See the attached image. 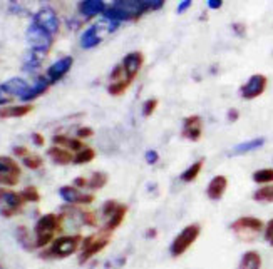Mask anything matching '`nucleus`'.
Returning a JSON list of instances; mask_svg holds the SVG:
<instances>
[{"label":"nucleus","instance_id":"6ab92c4d","mask_svg":"<svg viewBox=\"0 0 273 269\" xmlns=\"http://www.w3.org/2000/svg\"><path fill=\"white\" fill-rule=\"evenodd\" d=\"M101 42V34H99V25L96 23V25L89 27L86 32L82 34L81 37V47L82 49H93Z\"/></svg>","mask_w":273,"mask_h":269},{"label":"nucleus","instance_id":"4468645a","mask_svg":"<svg viewBox=\"0 0 273 269\" xmlns=\"http://www.w3.org/2000/svg\"><path fill=\"white\" fill-rule=\"evenodd\" d=\"M72 64H74V59H72V57H62V59H59V61L54 62L51 67H49V70H47V79L51 80V84L60 80V79H62V77L71 70Z\"/></svg>","mask_w":273,"mask_h":269},{"label":"nucleus","instance_id":"dca6fc26","mask_svg":"<svg viewBox=\"0 0 273 269\" xmlns=\"http://www.w3.org/2000/svg\"><path fill=\"white\" fill-rule=\"evenodd\" d=\"M226 187H228V179L224 176H215L210 181L208 187H206V194H208L210 199L218 201V199H221V197H223Z\"/></svg>","mask_w":273,"mask_h":269},{"label":"nucleus","instance_id":"a19ab883","mask_svg":"<svg viewBox=\"0 0 273 269\" xmlns=\"http://www.w3.org/2000/svg\"><path fill=\"white\" fill-rule=\"evenodd\" d=\"M238 117H240V112L236 109H230L228 111V121L230 122H236V121H238Z\"/></svg>","mask_w":273,"mask_h":269},{"label":"nucleus","instance_id":"7ed1b4c3","mask_svg":"<svg viewBox=\"0 0 273 269\" xmlns=\"http://www.w3.org/2000/svg\"><path fill=\"white\" fill-rule=\"evenodd\" d=\"M27 42L32 50L47 53L52 45V35L49 32H46L42 27H39L35 22H32L27 29Z\"/></svg>","mask_w":273,"mask_h":269},{"label":"nucleus","instance_id":"412c9836","mask_svg":"<svg viewBox=\"0 0 273 269\" xmlns=\"http://www.w3.org/2000/svg\"><path fill=\"white\" fill-rule=\"evenodd\" d=\"M238 269H262V256L257 251H246L241 256Z\"/></svg>","mask_w":273,"mask_h":269},{"label":"nucleus","instance_id":"2eb2a0df","mask_svg":"<svg viewBox=\"0 0 273 269\" xmlns=\"http://www.w3.org/2000/svg\"><path fill=\"white\" fill-rule=\"evenodd\" d=\"M2 89L7 95H17V97L22 99L29 92L30 86L24 79H20V77H12V79L2 84Z\"/></svg>","mask_w":273,"mask_h":269},{"label":"nucleus","instance_id":"cd10ccee","mask_svg":"<svg viewBox=\"0 0 273 269\" xmlns=\"http://www.w3.org/2000/svg\"><path fill=\"white\" fill-rule=\"evenodd\" d=\"M253 199L257 202H273V184L271 186H263L258 191H255Z\"/></svg>","mask_w":273,"mask_h":269},{"label":"nucleus","instance_id":"e433bc0d","mask_svg":"<svg viewBox=\"0 0 273 269\" xmlns=\"http://www.w3.org/2000/svg\"><path fill=\"white\" fill-rule=\"evenodd\" d=\"M265 239L266 241H273V219L268 221V224H266V228H265Z\"/></svg>","mask_w":273,"mask_h":269},{"label":"nucleus","instance_id":"58836bf2","mask_svg":"<svg viewBox=\"0 0 273 269\" xmlns=\"http://www.w3.org/2000/svg\"><path fill=\"white\" fill-rule=\"evenodd\" d=\"M191 0H183V2H179V5H178V9H176V12H178V14H183V12H186L188 9L191 7Z\"/></svg>","mask_w":273,"mask_h":269},{"label":"nucleus","instance_id":"39448f33","mask_svg":"<svg viewBox=\"0 0 273 269\" xmlns=\"http://www.w3.org/2000/svg\"><path fill=\"white\" fill-rule=\"evenodd\" d=\"M262 229H263V221L252 216L240 218L232 224V231H235L241 239H246V241L253 239Z\"/></svg>","mask_w":273,"mask_h":269},{"label":"nucleus","instance_id":"a211bd4d","mask_svg":"<svg viewBox=\"0 0 273 269\" xmlns=\"http://www.w3.org/2000/svg\"><path fill=\"white\" fill-rule=\"evenodd\" d=\"M49 86H51V80L49 79H46V77H39L37 82H35L34 86H30L29 92L24 95L22 100H24V102H30V100L37 99L39 95H42V94L47 91V89H49Z\"/></svg>","mask_w":273,"mask_h":269},{"label":"nucleus","instance_id":"b1692460","mask_svg":"<svg viewBox=\"0 0 273 269\" xmlns=\"http://www.w3.org/2000/svg\"><path fill=\"white\" fill-rule=\"evenodd\" d=\"M54 144H57L59 147H62V149H69V151H76V154L81 152L84 149V144L81 141L71 139V137H64V136H56V137H54Z\"/></svg>","mask_w":273,"mask_h":269},{"label":"nucleus","instance_id":"f03ea898","mask_svg":"<svg viewBox=\"0 0 273 269\" xmlns=\"http://www.w3.org/2000/svg\"><path fill=\"white\" fill-rule=\"evenodd\" d=\"M199 232H201V229H199L198 224L186 226V228L181 231L179 234L174 237V241L171 243L169 251H171L173 258H179V256H183L186 251L193 246V243L199 237Z\"/></svg>","mask_w":273,"mask_h":269},{"label":"nucleus","instance_id":"f704fd0d","mask_svg":"<svg viewBox=\"0 0 273 269\" xmlns=\"http://www.w3.org/2000/svg\"><path fill=\"white\" fill-rule=\"evenodd\" d=\"M156 107H157V99L146 100V102H144V107H143V114L146 116V117H149L156 111Z\"/></svg>","mask_w":273,"mask_h":269},{"label":"nucleus","instance_id":"1a4fd4ad","mask_svg":"<svg viewBox=\"0 0 273 269\" xmlns=\"http://www.w3.org/2000/svg\"><path fill=\"white\" fill-rule=\"evenodd\" d=\"M266 84H268V80H266V77H265V75H262V74H255V75H252L250 79H248V82L245 84V86L240 89L241 97L246 99V100L260 97V95H262V94L265 92Z\"/></svg>","mask_w":273,"mask_h":269},{"label":"nucleus","instance_id":"c9c22d12","mask_svg":"<svg viewBox=\"0 0 273 269\" xmlns=\"http://www.w3.org/2000/svg\"><path fill=\"white\" fill-rule=\"evenodd\" d=\"M157 159H160V155H157L156 151H148V152H146V163H148V164H151V166L156 164Z\"/></svg>","mask_w":273,"mask_h":269},{"label":"nucleus","instance_id":"c756f323","mask_svg":"<svg viewBox=\"0 0 273 269\" xmlns=\"http://www.w3.org/2000/svg\"><path fill=\"white\" fill-rule=\"evenodd\" d=\"M253 181L258 184L273 182V169H260L257 172H253Z\"/></svg>","mask_w":273,"mask_h":269},{"label":"nucleus","instance_id":"a878e982","mask_svg":"<svg viewBox=\"0 0 273 269\" xmlns=\"http://www.w3.org/2000/svg\"><path fill=\"white\" fill-rule=\"evenodd\" d=\"M203 163H204V160L199 159V160H196L195 164H191V166L183 172V174H181V181H183V182L195 181V179L199 176V172H201V169H203Z\"/></svg>","mask_w":273,"mask_h":269},{"label":"nucleus","instance_id":"7c9ffc66","mask_svg":"<svg viewBox=\"0 0 273 269\" xmlns=\"http://www.w3.org/2000/svg\"><path fill=\"white\" fill-rule=\"evenodd\" d=\"M129 86H131V82H129V80L112 82V84H109L107 92L111 94V95H123V94L127 91V87H129Z\"/></svg>","mask_w":273,"mask_h":269},{"label":"nucleus","instance_id":"9d476101","mask_svg":"<svg viewBox=\"0 0 273 269\" xmlns=\"http://www.w3.org/2000/svg\"><path fill=\"white\" fill-rule=\"evenodd\" d=\"M34 22L37 23L39 27L44 29L46 32H49L51 35L57 34L59 32V19H57V14L49 7H44L40 9L37 14L34 17Z\"/></svg>","mask_w":273,"mask_h":269},{"label":"nucleus","instance_id":"ea45409f","mask_svg":"<svg viewBox=\"0 0 273 269\" xmlns=\"http://www.w3.org/2000/svg\"><path fill=\"white\" fill-rule=\"evenodd\" d=\"M10 99L7 94L4 92V89H2V84H0V105H5V104H9L10 102Z\"/></svg>","mask_w":273,"mask_h":269},{"label":"nucleus","instance_id":"49530a36","mask_svg":"<svg viewBox=\"0 0 273 269\" xmlns=\"http://www.w3.org/2000/svg\"><path fill=\"white\" fill-rule=\"evenodd\" d=\"M156 234H157V231H156V229H149L146 236H148V237H154Z\"/></svg>","mask_w":273,"mask_h":269},{"label":"nucleus","instance_id":"0eeeda50","mask_svg":"<svg viewBox=\"0 0 273 269\" xmlns=\"http://www.w3.org/2000/svg\"><path fill=\"white\" fill-rule=\"evenodd\" d=\"M20 177V167L12 157L0 155V184L2 186H15Z\"/></svg>","mask_w":273,"mask_h":269},{"label":"nucleus","instance_id":"20e7f679","mask_svg":"<svg viewBox=\"0 0 273 269\" xmlns=\"http://www.w3.org/2000/svg\"><path fill=\"white\" fill-rule=\"evenodd\" d=\"M79 243H81V236H62L54 241L52 248L47 251V254L42 256H52V258H67V256L74 254Z\"/></svg>","mask_w":273,"mask_h":269},{"label":"nucleus","instance_id":"c03bdc74","mask_svg":"<svg viewBox=\"0 0 273 269\" xmlns=\"http://www.w3.org/2000/svg\"><path fill=\"white\" fill-rule=\"evenodd\" d=\"M14 152H15L17 155H20V157H22V159H24V157H26V155L29 154L26 147H15V149H14Z\"/></svg>","mask_w":273,"mask_h":269},{"label":"nucleus","instance_id":"5701e85b","mask_svg":"<svg viewBox=\"0 0 273 269\" xmlns=\"http://www.w3.org/2000/svg\"><path fill=\"white\" fill-rule=\"evenodd\" d=\"M49 155H51V159L54 160V163L60 164V166L74 163V155H72L67 149H62V147H51Z\"/></svg>","mask_w":273,"mask_h":269},{"label":"nucleus","instance_id":"de8ad7c7","mask_svg":"<svg viewBox=\"0 0 273 269\" xmlns=\"http://www.w3.org/2000/svg\"><path fill=\"white\" fill-rule=\"evenodd\" d=\"M270 244H271V246H273V241H271V243H270Z\"/></svg>","mask_w":273,"mask_h":269},{"label":"nucleus","instance_id":"423d86ee","mask_svg":"<svg viewBox=\"0 0 273 269\" xmlns=\"http://www.w3.org/2000/svg\"><path fill=\"white\" fill-rule=\"evenodd\" d=\"M109 239H111V232L106 229L104 232H99V234H94V236H89L87 239H84L81 262H86L87 259L93 258L94 254H98L99 251L104 249L109 244Z\"/></svg>","mask_w":273,"mask_h":269},{"label":"nucleus","instance_id":"37998d69","mask_svg":"<svg viewBox=\"0 0 273 269\" xmlns=\"http://www.w3.org/2000/svg\"><path fill=\"white\" fill-rule=\"evenodd\" d=\"M221 5H223V0H208V7L210 9H221Z\"/></svg>","mask_w":273,"mask_h":269},{"label":"nucleus","instance_id":"393cba45","mask_svg":"<svg viewBox=\"0 0 273 269\" xmlns=\"http://www.w3.org/2000/svg\"><path fill=\"white\" fill-rule=\"evenodd\" d=\"M32 111V105H15V107H7V109H0V117L2 119H10V117H22L27 116Z\"/></svg>","mask_w":273,"mask_h":269},{"label":"nucleus","instance_id":"4be33fe9","mask_svg":"<svg viewBox=\"0 0 273 269\" xmlns=\"http://www.w3.org/2000/svg\"><path fill=\"white\" fill-rule=\"evenodd\" d=\"M126 212H127V206L124 204H119L116 207V211H114L111 216L107 218V224H106V231L112 232L114 229H118L121 224H123V221L126 218Z\"/></svg>","mask_w":273,"mask_h":269},{"label":"nucleus","instance_id":"4c0bfd02","mask_svg":"<svg viewBox=\"0 0 273 269\" xmlns=\"http://www.w3.org/2000/svg\"><path fill=\"white\" fill-rule=\"evenodd\" d=\"M93 134H94V130L89 127H82L77 130V137H81V139H86V137H90Z\"/></svg>","mask_w":273,"mask_h":269},{"label":"nucleus","instance_id":"f257e3e1","mask_svg":"<svg viewBox=\"0 0 273 269\" xmlns=\"http://www.w3.org/2000/svg\"><path fill=\"white\" fill-rule=\"evenodd\" d=\"M60 226V218L56 214H46L35 224V246L44 248L51 241Z\"/></svg>","mask_w":273,"mask_h":269},{"label":"nucleus","instance_id":"79ce46f5","mask_svg":"<svg viewBox=\"0 0 273 269\" xmlns=\"http://www.w3.org/2000/svg\"><path fill=\"white\" fill-rule=\"evenodd\" d=\"M233 31L243 37V35H245V25H243V23H233Z\"/></svg>","mask_w":273,"mask_h":269},{"label":"nucleus","instance_id":"c85d7f7f","mask_svg":"<svg viewBox=\"0 0 273 269\" xmlns=\"http://www.w3.org/2000/svg\"><path fill=\"white\" fill-rule=\"evenodd\" d=\"M107 182V176L104 174V172H94L93 177L87 179V187L89 189H101L104 187Z\"/></svg>","mask_w":273,"mask_h":269},{"label":"nucleus","instance_id":"9b49d317","mask_svg":"<svg viewBox=\"0 0 273 269\" xmlns=\"http://www.w3.org/2000/svg\"><path fill=\"white\" fill-rule=\"evenodd\" d=\"M143 62H144V57L141 52H131L127 53L123 61V70H124V77L126 80L132 82L136 79V75L139 74V70L143 67Z\"/></svg>","mask_w":273,"mask_h":269},{"label":"nucleus","instance_id":"a18cd8bd","mask_svg":"<svg viewBox=\"0 0 273 269\" xmlns=\"http://www.w3.org/2000/svg\"><path fill=\"white\" fill-rule=\"evenodd\" d=\"M34 142H35L37 146H42V144H44V139H42L40 134H34Z\"/></svg>","mask_w":273,"mask_h":269},{"label":"nucleus","instance_id":"72a5a7b5","mask_svg":"<svg viewBox=\"0 0 273 269\" xmlns=\"http://www.w3.org/2000/svg\"><path fill=\"white\" fill-rule=\"evenodd\" d=\"M20 196H22L24 202H37L39 201V193H37V189H35V187L24 189L20 193Z\"/></svg>","mask_w":273,"mask_h":269},{"label":"nucleus","instance_id":"2f4dec72","mask_svg":"<svg viewBox=\"0 0 273 269\" xmlns=\"http://www.w3.org/2000/svg\"><path fill=\"white\" fill-rule=\"evenodd\" d=\"M94 151L89 147H84L81 152H77L74 155V164H86V163H90V160L94 159Z\"/></svg>","mask_w":273,"mask_h":269},{"label":"nucleus","instance_id":"473e14b6","mask_svg":"<svg viewBox=\"0 0 273 269\" xmlns=\"http://www.w3.org/2000/svg\"><path fill=\"white\" fill-rule=\"evenodd\" d=\"M22 163L26 164L29 169H39L44 160H42V157L37 154H27L26 157L22 159Z\"/></svg>","mask_w":273,"mask_h":269},{"label":"nucleus","instance_id":"f3484780","mask_svg":"<svg viewBox=\"0 0 273 269\" xmlns=\"http://www.w3.org/2000/svg\"><path fill=\"white\" fill-rule=\"evenodd\" d=\"M106 5L102 0H84V2L79 4V12L84 17H94L99 14H104Z\"/></svg>","mask_w":273,"mask_h":269},{"label":"nucleus","instance_id":"ddd939ff","mask_svg":"<svg viewBox=\"0 0 273 269\" xmlns=\"http://www.w3.org/2000/svg\"><path fill=\"white\" fill-rule=\"evenodd\" d=\"M203 132V121L199 116H190L183 121V137L190 141H199Z\"/></svg>","mask_w":273,"mask_h":269},{"label":"nucleus","instance_id":"f8f14e48","mask_svg":"<svg viewBox=\"0 0 273 269\" xmlns=\"http://www.w3.org/2000/svg\"><path fill=\"white\" fill-rule=\"evenodd\" d=\"M59 194H60V197H62L65 202H69V204H89V202L94 201L93 196L82 194L81 191H79L77 187H74V186L60 187L59 189Z\"/></svg>","mask_w":273,"mask_h":269},{"label":"nucleus","instance_id":"aec40b11","mask_svg":"<svg viewBox=\"0 0 273 269\" xmlns=\"http://www.w3.org/2000/svg\"><path fill=\"white\" fill-rule=\"evenodd\" d=\"M263 144H265V137H255V139H252V141L241 142V144L235 146L233 151L230 152V155H243V154L255 151V149L262 147Z\"/></svg>","mask_w":273,"mask_h":269},{"label":"nucleus","instance_id":"6e6552de","mask_svg":"<svg viewBox=\"0 0 273 269\" xmlns=\"http://www.w3.org/2000/svg\"><path fill=\"white\" fill-rule=\"evenodd\" d=\"M22 206H24V199L20 194L0 189V212H2V216L5 218L14 216V214L20 211Z\"/></svg>","mask_w":273,"mask_h":269},{"label":"nucleus","instance_id":"bb28decb","mask_svg":"<svg viewBox=\"0 0 273 269\" xmlns=\"http://www.w3.org/2000/svg\"><path fill=\"white\" fill-rule=\"evenodd\" d=\"M46 53H40V52H35V50H30L26 59H24V67H26L27 70L30 69H37L40 62H42V59H44Z\"/></svg>","mask_w":273,"mask_h":269}]
</instances>
